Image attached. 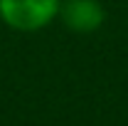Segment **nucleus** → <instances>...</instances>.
I'll list each match as a JSON object with an SVG mask.
<instances>
[{"instance_id": "2", "label": "nucleus", "mask_w": 128, "mask_h": 126, "mask_svg": "<svg viewBox=\"0 0 128 126\" xmlns=\"http://www.w3.org/2000/svg\"><path fill=\"white\" fill-rule=\"evenodd\" d=\"M59 17L66 30L89 35L104 25L106 10L98 0H64L59 5Z\"/></svg>"}, {"instance_id": "1", "label": "nucleus", "mask_w": 128, "mask_h": 126, "mask_svg": "<svg viewBox=\"0 0 128 126\" xmlns=\"http://www.w3.org/2000/svg\"><path fill=\"white\" fill-rule=\"evenodd\" d=\"M62 0H0V20L17 32H37L59 15Z\"/></svg>"}]
</instances>
